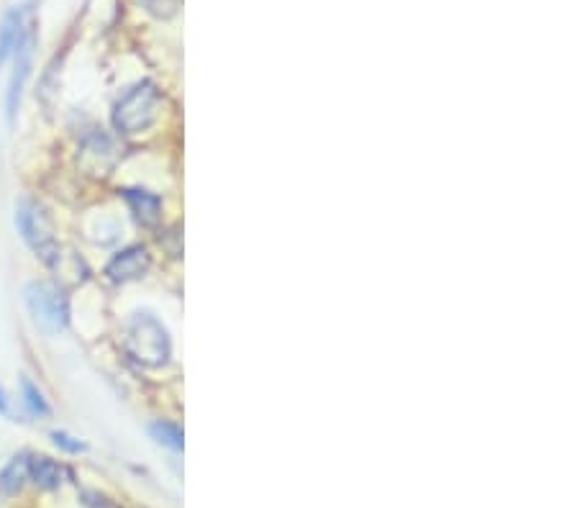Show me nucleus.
<instances>
[{"instance_id":"5","label":"nucleus","mask_w":577,"mask_h":508,"mask_svg":"<svg viewBox=\"0 0 577 508\" xmlns=\"http://www.w3.org/2000/svg\"><path fill=\"white\" fill-rule=\"evenodd\" d=\"M34 44H36V36H34V24L26 29L24 39L18 42L16 52H13V75H11V83H8V98H6V108H8V121L13 124V119H16L18 113V106H21V95H24V88H26V80H29L31 75V65H34Z\"/></svg>"},{"instance_id":"9","label":"nucleus","mask_w":577,"mask_h":508,"mask_svg":"<svg viewBox=\"0 0 577 508\" xmlns=\"http://www.w3.org/2000/svg\"><path fill=\"white\" fill-rule=\"evenodd\" d=\"M124 198L129 203L131 213L136 216V221H142L144 226H154L162 216V201H159L154 193L147 190H124Z\"/></svg>"},{"instance_id":"6","label":"nucleus","mask_w":577,"mask_h":508,"mask_svg":"<svg viewBox=\"0 0 577 508\" xmlns=\"http://www.w3.org/2000/svg\"><path fill=\"white\" fill-rule=\"evenodd\" d=\"M152 267V257L144 247H126L106 265V275L113 283H131V280L144 278Z\"/></svg>"},{"instance_id":"7","label":"nucleus","mask_w":577,"mask_h":508,"mask_svg":"<svg viewBox=\"0 0 577 508\" xmlns=\"http://www.w3.org/2000/svg\"><path fill=\"white\" fill-rule=\"evenodd\" d=\"M31 26V13L26 6H16L0 21V67L8 65V60L16 52L18 42L24 39L26 29Z\"/></svg>"},{"instance_id":"13","label":"nucleus","mask_w":577,"mask_h":508,"mask_svg":"<svg viewBox=\"0 0 577 508\" xmlns=\"http://www.w3.org/2000/svg\"><path fill=\"white\" fill-rule=\"evenodd\" d=\"M52 442L57 444L62 452H67V455H80V452L88 449L83 442H80V439L70 437V434H65V432H52Z\"/></svg>"},{"instance_id":"4","label":"nucleus","mask_w":577,"mask_h":508,"mask_svg":"<svg viewBox=\"0 0 577 508\" xmlns=\"http://www.w3.org/2000/svg\"><path fill=\"white\" fill-rule=\"evenodd\" d=\"M16 226L21 231L24 242L29 244L36 252V257L47 265H57L59 262V244L52 234V226H49L47 216L36 203L21 201L16 206Z\"/></svg>"},{"instance_id":"10","label":"nucleus","mask_w":577,"mask_h":508,"mask_svg":"<svg viewBox=\"0 0 577 508\" xmlns=\"http://www.w3.org/2000/svg\"><path fill=\"white\" fill-rule=\"evenodd\" d=\"M26 480H29V455H16L0 473V491L11 496L24 488Z\"/></svg>"},{"instance_id":"3","label":"nucleus","mask_w":577,"mask_h":508,"mask_svg":"<svg viewBox=\"0 0 577 508\" xmlns=\"http://www.w3.org/2000/svg\"><path fill=\"white\" fill-rule=\"evenodd\" d=\"M159 93L152 83H139L126 90L113 108V126L121 134H139L157 121Z\"/></svg>"},{"instance_id":"14","label":"nucleus","mask_w":577,"mask_h":508,"mask_svg":"<svg viewBox=\"0 0 577 508\" xmlns=\"http://www.w3.org/2000/svg\"><path fill=\"white\" fill-rule=\"evenodd\" d=\"M0 414H8V398L6 393H3V388H0Z\"/></svg>"},{"instance_id":"2","label":"nucleus","mask_w":577,"mask_h":508,"mask_svg":"<svg viewBox=\"0 0 577 508\" xmlns=\"http://www.w3.org/2000/svg\"><path fill=\"white\" fill-rule=\"evenodd\" d=\"M24 298L31 319L44 334H59L65 329L67 319H70V303L57 285L47 283V280H36V283L26 285Z\"/></svg>"},{"instance_id":"11","label":"nucleus","mask_w":577,"mask_h":508,"mask_svg":"<svg viewBox=\"0 0 577 508\" xmlns=\"http://www.w3.org/2000/svg\"><path fill=\"white\" fill-rule=\"evenodd\" d=\"M21 401H24L26 411H29L31 416H36V419H47V416L52 414V408H49L44 393L36 388V385L31 383V378H26V375H21Z\"/></svg>"},{"instance_id":"8","label":"nucleus","mask_w":577,"mask_h":508,"mask_svg":"<svg viewBox=\"0 0 577 508\" xmlns=\"http://www.w3.org/2000/svg\"><path fill=\"white\" fill-rule=\"evenodd\" d=\"M67 467L54 462L52 457H29V480H34V485L44 488V491H57L59 485L65 483Z\"/></svg>"},{"instance_id":"12","label":"nucleus","mask_w":577,"mask_h":508,"mask_svg":"<svg viewBox=\"0 0 577 508\" xmlns=\"http://www.w3.org/2000/svg\"><path fill=\"white\" fill-rule=\"evenodd\" d=\"M149 434L154 437V442H159L162 447L172 449V452H183L185 439H183V429L172 421H154L149 426Z\"/></svg>"},{"instance_id":"1","label":"nucleus","mask_w":577,"mask_h":508,"mask_svg":"<svg viewBox=\"0 0 577 508\" xmlns=\"http://www.w3.org/2000/svg\"><path fill=\"white\" fill-rule=\"evenodd\" d=\"M126 352L144 367L167 365L172 355L170 334L152 314H134L126 324Z\"/></svg>"}]
</instances>
